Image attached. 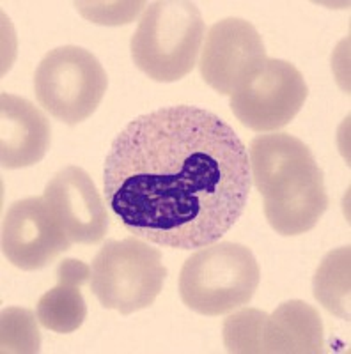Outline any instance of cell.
I'll use <instances>...</instances> for the list:
<instances>
[{
    "label": "cell",
    "instance_id": "1",
    "mask_svg": "<svg viewBox=\"0 0 351 354\" xmlns=\"http://www.w3.org/2000/svg\"><path fill=\"white\" fill-rule=\"evenodd\" d=\"M251 186L242 138L213 112L188 105L134 119L114 138L103 167L114 216L165 248L217 243L242 216Z\"/></svg>",
    "mask_w": 351,
    "mask_h": 354
},
{
    "label": "cell",
    "instance_id": "2",
    "mask_svg": "<svg viewBox=\"0 0 351 354\" xmlns=\"http://www.w3.org/2000/svg\"><path fill=\"white\" fill-rule=\"evenodd\" d=\"M204 30L206 25L194 2H151L129 41L132 59L154 82H178L197 64Z\"/></svg>",
    "mask_w": 351,
    "mask_h": 354
},
{
    "label": "cell",
    "instance_id": "3",
    "mask_svg": "<svg viewBox=\"0 0 351 354\" xmlns=\"http://www.w3.org/2000/svg\"><path fill=\"white\" fill-rule=\"evenodd\" d=\"M261 271L251 248L231 241L202 246L179 273L181 301L201 315L231 314L251 303Z\"/></svg>",
    "mask_w": 351,
    "mask_h": 354
},
{
    "label": "cell",
    "instance_id": "4",
    "mask_svg": "<svg viewBox=\"0 0 351 354\" xmlns=\"http://www.w3.org/2000/svg\"><path fill=\"white\" fill-rule=\"evenodd\" d=\"M167 268L162 252L150 241L132 238L109 239L91 264V289L101 306L129 315L150 308L162 292Z\"/></svg>",
    "mask_w": 351,
    "mask_h": 354
},
{
    "label": "cell",
    "instance_id": "5",
    "mask_svg": "<svg viewBox=\"0 0 351 354\" xmlns=\"http://www.w3.org/2000/svg\"><path fill=\"white\" fill-rule=\"evenodd\" d=\"M109 87L96 57L80 46H61L43 57L34 73L37 103L57 121L77 126L89 119Z\"/></svg>",
    "mask_w": 351,
    "mask_h": 354
},
{
    "label": "cell",
    "instance_id": "6",
    "mask_svg": "<svg viewBox=\"0 0 351 354\" xmlns=\"http://www.w3.org/2000/svg\"><path fill=\"white\" fill-rule=\"evenodd\" d=\"M309 96L305 78L287 61L267 59L231 94V110L240 122L259 133L289 124Z\"/></svg>",
    "mask_w": 351,
    "mask_h": 354
},
{
    "label": "cell",
    "instance_id": "7",
    "mask_svg": "<svg viewBox=\"0 0 351 354\" xmlns=\"http://www.w3.org/2000/svg\"><path fill=\"white\" fill-rule=\"evenodd\" d=\"M267 59V48L258 28L242 18H226L208 30L199 71L213 91L231 96Z\"/></svg>",
    "mask_w": 351,
    "mask_h": 354
},
{
    "label": "cell",
    "instance_id": "8",
    "mask_svg": "<svg viewBox=\"0 0 351 354\" xmlns=\"http://www.w3.org/2000/svg\"><path fill=\"white\" fill-rule=\"evenodd\" d=\"M252 183L264 202L280 201L325 181L309 145L287 133L258 135L249 145Z\"/></svg>",
    "mask_w": 351,
    "mask_h": 354
},
{
    "label": "cell",
    "instance_id": "9",
    "mask_svg": "<svg viewBox=\"0 0 351 354\" xmlns=\"http://www.w3.org/2000/svg\"><path fill=\"white\" fill-rule=\"evenodd\" d=\"M71 245L43 195L21 198L6 213L2 252L20 270H43L68 252Z\"/></svg>",
    "mask_w": 351,
    "mask_h": 354
},
{
    "label": "cell",
    "instance_id": "10",
    "mask_svg": "<svg viewBox=\"0 0 351 354\" xmlns=\"http://www.w3.org/2000/svg\"><path fill=\"white\" fill-rule=\"evenodd\" d=\"M46 204L71 243L98 245L109 230V214L96 185L84 169L64 167L45 188Z\"/></svg>",
    "mask_w": 351,
    "mask_h": 354
},
{
    "label": "cell",
    "instance_id": "11",
    "mask_svg": "<svg viewBox=\"0 0 351 354\" xmlns=\"http://www.w3.org/2000/svg\"><path fill=\"white\" fill-rule=\"evenodd\" d=\"M52 128L46 115L25 97L0 96V163L25 169L39 163L50 149Z\"/></svg>",
    "mask_w": 351,
    "mask_h": 354
},
{
    "label": "cell",
    "instance_id": "12",
    "mask_svg": "<svg viewBox=\"0 0 351 354\" xmlns=\"http://www.w3.org/2000/svg\"><path fill=\"white\" fill-rule=\"evenodd\" d=\"M323 347V322L309 303L291 299L267 317L261 335L262 353L318 354Z\"/></svg>",
    "mask_w": 351,
    "mask_h": 354
},
{
    "label": "cell",
    "instance_id": "13",
    "mask_svg": "<svg viewBox=\"0 0 351 354\" xmlns=\"http://www.w3.org/2000/svg\"><path fill=\"white\" fill-rule=\"evenodd\" d=\"M55 277L57 286L37 301V319L41 326L53 333H73L87 317L80 289L91 280V268L77 259H66L57 266Z\"/></svg>",
    "mask_w": 351,
    "mask_h": 354
},
{
    "label": "cell",
    "instance_id": "14",
    "mask_svg": "<svg viewBox=\"0 0 351 354\" xmlns=\"http://www.w3.org/2000/svg\"><path fill=\"white\" fill-rule=\"evenodd\" d=\"M328 204L325 181H319L280 201L264 202V216L280 236H300L318 225Z\"/></svg>",
    "mask_w": 351,
    "mask_h": 354
},
{
    "label": "cell",
    "instance_id": "15",
    "mask_svg": "<svg viewBox=\"0 0 351 354\" xmlns=\"http://www.w3.org/2000/svg\"><path fill=\"white\" fill-rule=\"evenodd\" d=\"M351 248L332 250L325 255L314 274V298L330 314L350 321L351 305Z\"/></svg>",
    "mask_w": 351,
    "mask_h": 354
},
{
    "label": "cell",
    "instance_id": "16",
    "mask_svg": "<svg viewBox=\"0 0 351 354\" xmlns=\"http://www.w3.org/2000/svg\"><path fill=\"white\" fill-rule=\"evenodd\" d=\"M37 314L28 308L11 306L2 312V353H39L41 335Z\"/></svg>",
    "mask_w": 351,
    "mask_h": 354
},
{
    "label": "cell",
    "instance_id": "17",
    "mask_svg": "<svg viewBox=\"0 0 351 354\" xmlns=\"http://www.w3.org/2000/svg\"><path fill=\"white\" fill-rule=\"evenodd\" d=\"M268 314L255 308H243L224 321L222 335L227 353H262L261 335Z\"/></svg>",
    "mask_w": 351,
    "mask_h": 354
},
{
    "label": "cell",
    "instance_id": "18",
    "mask_svg": "<svg viewBox=\"0 0 351 354\" xmlns=\"http://www.w3.org/2000/svg\"><path fill=\"white\" fill-rule=\"evenodd\" d=\"M85 20L98 25H126L147 8L145 2H75Z\"/></svg>",
    "mask_w": 351,
    "mask_h": 354
}]
</instances>
